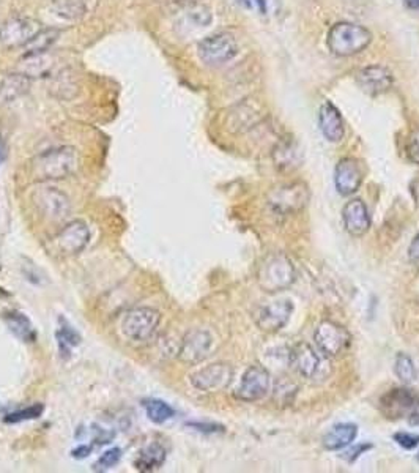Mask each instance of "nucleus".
<instances>
[{
  "label": "nucleus",
  "mask_w": 419,
  "mask_h": 473,
  "mask_svg": "<svg viewBox=\"0 0 419 473\" xmlns=\"http://www.w3.org/2000/svg\"><path fill=\"white\" fill-rule=\"evenodd\" d=\"M350 333L333 320H323L314 333L315 346L323 357L333 358L341 355L350 346Z\"/></svg>",
  "instance_id": "0eeeda50"
},
{
  "label": "nucleus",
  "mask_w": 419,
  "mask_h": 473,
  "mask_svg": "<svg viewBox=\"0 0 419 473\" xmlns=\"http://www.w3.org/2000/svg\"><path fill=\"white\" fill-rule=\"evenodd\" d=\"M256 2H257V5H259V9H260V11H262V13L265 14V11H266V6H265V0H256Z\"/></svg>",
  "instance_id": "37998d69"
},
{
  "label": "nucleus",
  "mask_w": 419,
  "mask_h": 473,
  "mask_svg": "<svg viewBox=\"0 0 419 473\" xmlns=\"http://www.w3.org/2000/svg\"><path fill=\"white\" fill-rule=\"evenodd\" d=\"M394 371H396V376L399 377L403 384L415 382L418 377L413 360H411V358L406 354H397L396 363H394Z\"/></svg>",
  "instance_id": "c756f323"
},
{
  "label": "nucleus",
  "mask_w": 419,
  "mask_h": 473,
  "mask_svg": "<svg viewBox=\"0 0 419 473\" xmlns=\"http://www.w3.org/2000/svg\"><path fill=\"white\" fill-rule=\"evenodd\" d=\"M54 9L65 19H79L85 14L84 0H55Z\"/></svg>",
  "instance_id": "c85d7f7f"
},
{
  "label": "nucleus",
  "mask_w": 419,
  "mask_h": 473,
  "mask_svg": "<svg viewBox=\"0 0 419 473\" xmlns=\"http://www.w3.org/2000/svg\"><path fill=\"white\" fill-rule=\"evenodd\" d=\"M393 439L396 440L397 445H401L406 450H413L419 445V435L418 434H411V433H396L393 435Z\"/></svg>",
  "instance_id": "72a5a7b5"
},
{
  "label": "nucleus",
  "mask_w": 419,
  "mask_h": 473,
  "mask_svg": "<svg viewBox=\"0 0 419 473\" xmlns=\"http://www.w3.org/2000/svg\"><path fill=\"white\" fill-rule=\"evenodd\" d=\"M293 281V263L281 253L266 256L257 270V283L266 293H276L290 288Z\"/></svg>",
  "instance_id": "7ed1b4c3"
},
{
  "label": "nucleus",
  "mask_w": 419,
  "mask_h": 473,
  "mask_svg": "<svg viewBox=\"0 0 419 473\" xmlns=\"http://www.w3.org/2000/svg\"><path fill=\"white\" fill-rule=\"evenodd\" d=\"M5 156H6V146H5V142L2 141V138H0V164L4 163Z\"/></svg>",
  "instance_id": "a19ab883"
},
{
  "label": "nucleus",
  "mask_w": 419,
  "mask_h": 473,
  "mask_svg": "<svg viewBox=\"0 0 419 473\" xmlns=\"http://www.w3.org/2000/svg\"><path fill=\"white\" fill-rule=\"evenodd\" d=\"M55 339H57V342H59L60 354H63V355H70L71 349L77 347L82 341L77 330L71 325L65 317L59 319V328H57V332H55Z\"/></svg>",
  "instance_id": "bb28decb"
},
{
  "label": "nucleus",
  "mask_w": 419,
  "mask_h": 473,
  "mask_svg": "<svg viewBox=\"0 0 419 473\" xmlns=\"http://www.w3.org/2000/svg\"><path fill=\"white\" fill-rule=\"evenodd\" d=\"M372 448V445H367V443H364V445H359L358 448H355V450H352L350 451V457H349V460H350V462H353V461H355L357 460V457L361 455V453H363V451H366V450H371Z\"/></svg>",
  "instance_id": "58836bf2"
},
{
  "label": "nucleus",
  "mask_w": 419,
  "mask_h": 473,
  "mask_svg": "<svg viewBox=\"0 0 419 473\" xmlns=\"http://www.w3.org/2000/svg\"><path fill=\"white\" fill-rule=\"evenodd\" d=\"M43 412H45V406L43 404H32L26 408H21V411H14L11 413H6L4 421L9 423V425H18V423L23 421H32V420H38Z\"/></svg>",
  "instance_id": "7c9ffc66"
},
{
  "label": "nucleus",
  "mask_w": 419,
  "mask_h": 473,
  "mask_svg": "<svg viewBox=\"0 0 419 473\" xmlns=\"http://www.w3.org/2000/svg\"><path fill=\"white\" fill-rule=\"evenodd\" d=\"M273 161L281 170H292L300 166L301 152L292 141H281L273 150Z\"/></svg>",
  "instance_id": "393cba45"
},
{
  "label": "nucleus",
  "mask_w": 419,
  "mask_h": 473,
  "mask_svg": "<svg viewBox=\"0 0 419 473\" xmlns=\"http://www.w3.org/2000/svg\"><path fill=\"white\" fill-rule=\"evenodd\" d=\"M271 388V377L268 369L260 364H252L244 372L241 382L235 390V398L244 401V403H256L263 399Z\"/></svg>",
  "instance_id": "1a4fd4ad"
},
{
  "label": "nucleus",
  "mask_w": 419,
  "mask_h": 473,
  "mask_svg": "<svg viewBox=\"0 0 419 473\" xmlns=\"http://www.w3.org/2000/svg\"><path fill=\"white\" fill-rule=\"evenodd\" d=\"M187 428L196 429L199 433L205 434H216V433H224V426L216 425V423H204V421H190L186 423Z\"/></svg>",
  "instance_id": "f704fd0d"
},
{
  "label": "nucleus",
  "mask_w": 419,
  "mask_h": 473,
  "mask_svg": "<svg viewBox=\"0 0 419 473\" xmlns=\"http://www.w3.org/2000/svg\"><path fill=\"white\" fill-rule=\"evenodd\" d=\"M142 407L146 408V413H147L148 420L151 423H155V425H163V423L169 421L173 417V415H175L173 407L165 403V401H161V399H155V398L143 399Z\"/></svg>",
  "instance_id": "cd10ccee"
},
{
  "label": "nucleus",
  "mask_w": 419,
  "mask_h": 473,
  "mask_svg": "<svg viewBox=\"0 0 419 473\" xmlns=\"http://www.w3.org/2000/svg\"><path fill=\"white\" fill-rule=\"evenodd\" d=\"M197 53L200 60L207 65L218 67L230 62L238 54V43L232 33L218 32L202 40Z\"/></svg>",
  "instance_id": "39448f33"
},
{
  "label": "nucleus",
  "mask_w": 419,
  "mask_h": 473,
  "mask_svg": "<svg viewBox=\"0 0 419 473\" xmlns=\"http://www.w3.org/2000/svg\"><path fill=\"white\" fill-rule=\"evenodd\" d=\"M410 10H419V0H403Z\"/></svg>",
  "instance_id": "79ce46f5"
},
{
  "label": "nucleus",
  "mask_w": 419,
  "mask_h": 473,
  "mask_svg": "<svg viewBox=\"0 0 419 473\" xmlns=\"http://www.w3.org/2000/svg\"><path fill=\"white\" fill-rule=\"evenodd\" d=\"M213 347V336L210 335L207 330L194 328L190 330L185 336L182 342H180L178 349V358L180 361L187 364H197L204 361L205 358L212 352Z\"/></svg>",
  "instance_id": "f8f14e48"
},
{
  "label": "nucleus",
  "mask_w": 419,
  "mask_h": 473,
  "mask_svg": "<svg viewBox=\"0 0 419 473\" xmlns=\"http://www.w3.org/2000/svg\"><path fill=\"white\" fill-rule=\"evenodd\" d=\"M372 33L355 23H337L330 28L327 45L334 55H355L371 45Z\"/></svg>",
  "instance_id": "f03ea898"
},
{
  "label": "nucleus",
  "mask_w": 419,
  "mask_h": 473,
  "mask_svg": "<svg viewBox=\"0 0 419 473\" xmlns=\"http://www.w3.org/2000/svg\"><path fill=\"white\" fill-rule=\"evenodd\" d=\"M160 322L161 314L155 308H133L121 319L120 330L128 341L142 344L153 338Z\"/></svg>",
  "instance_id": "20e7f679"
},
{
  "label": "nucleus",
  "mask_w": 419,
  "mask_h": 473,
  "mask_svg": "<svg viewBox=\"0 0 419 473\" xmlns=\"http://www.w3.org/2000/svg\"><path fill=\"white\" fill-rule=\"evenodd\" d=\"M357 435H358V428L355 425H350V423L336 425L334 428H331V431L325 434L323 447L330 451L342 450L345 447H349L350 443L357 439Z\"/></svg>",
  "instance_id": "5701e85b"
},
{
  "label": "nucleus",
  "mask_w": 419,
  "mask_h": 473,
  "mask_svg": "<svg viewBox=\"0 0 419 473\" xmlns=\"http://www.w3.org/2000/svg\"><path fill=\"white\" fill-rule=\"evenodd\" d=\"M419 408V394L407 386L393 388L385 393L380 399V411L389 420L408 417L411 412Z\"/></svg>",
  "instance_id": "9d476101"
},
{
  "label": "nucleus",
  "mask_w": 419,
  "mask_h": 473,
  "mask_svg": "<svg viewBox=\"0 0 419 473\" xmlns=\"http://www.w3.org/2000/svg\"><path fill=\"white\" fill-rule=\"evenodd\" d=\"M357 84L369 95H380L393 89L394 76L386 67L369 65L358 71Z\"/></svg>",
  "instance_id": "2eb2a0df"
},
{
  "label": "nucleus",
  "mask_w": 419,
  "mask_h": 473,
  "mask_svg": "<svg viewBox=\"0 0 419 473\" xmlns=\"http://www.w3.org/2000/svg\"><path fill=\"white\" fill-rule=\"evenodd\" d=\"M2 319L5 322L6 328H9L18 339H21L23 342H28V344L37 341V338H38L37 330H35L32 320L28 319L24 312L16 311V310L5 311L2 314Z\"/></svg>",
  "instance_id": "412c9836"
},
{
  "label": "nucleus",
  "mask_w": 419,
  "mask_h": 473,
  "mask_svg": "<svg viewBox=\"0 0 419 473\" xmlns=\"http://www.w3.org/2000/svg\"><path fill=\"white\" fill-rule=\"evenodd\" d=\"M41 28V23L33 18H11L0 27V43L6 49L24 48Z\"/></svg>",
  "instance_id": "6e6552de"
},
{
  "label": "nucleus",
  "mask_w": 419,
  "mask_h": 473,
  "mask_svg": "<svg viewBox=\"0 0 419 473\" xmlns=\"http://www.w3.org/2000/svg\"><path fill=\"white\" fill-rule=\"evenodd\" d=\"M308 200V186L301 182H293L274 188L268 196V205L278 214H292L305 209Z\"/></svg>",
  "instance_id": "423d86ee"
},
{
  "label": "nucleus",
  "mask_w": 419,
  "mask_h": 473,
  "mask_svg": "<svg viewBox=\"0 0 419 473\" xmlns=\"http://www.w3.org/2000/svg\"><path fill=\"white\" fill-rule=\"evenodd\" d=\"M37 205L50 219H62L70 213V199L57 188H45L37 195Z\"/></svg>",
  "instance_id": "aec40b11"
},
{
  "label": "nucleus",
  "mask_w": 419,
  "mask_h": 473,
  "mask_svg": "<svg viewBox=\"0 0 419 473\" xmlns=\"http://www.w3.org/2000/svg\"><path fill=\"white\" fill-rule=\"evenodd\" d=\"M234 379V368L229 363H213L194 372L191 385L196 390L216 393L226 390Z\"/></svg>",
  "instance_id": "9b49d317"
},
{
  "label": "nucleus",
  "mask_w": 419,
  "mask_h": 473,
  "mask_svg": "<svg viewBox=\"0 0 419 473\" xmlns=\"http://www.w3.org/2000/svg\"><path fill=\"white\" fill-rule=\"evenodd\" d=\"M290 366L296 374L305 379H314L322 368V358L306 342H298L290 350Z\"/></svg>",
  "instance_id": "f3484780"
},
{
  "label": "nucleus",
  "mask_w": 419,
  "mask_h": 473,
  "mask_svg": "<svg viewBox=\"0 0 419 473\" xmlns=\"http://www.w3.org/2000/svg\"><path fill=\"white\" fill-rule=\"evenodd\" d=\"M77 168V152L73 147H59L37 155L31 164L33 180H60L73 174Z\"/></svg>",
  "instance_id": "f257e3e1"
},
{
  "label": "nucleus",
  "mask_w": 419,
  "mask_h": 473,
  "mask_svg": "<svg viewBox=\"0 0 419 473\" xmlns=\"http://www.w3.org/2000/svg\"><path fill=\"white\" fill-rule=\"evenodd\" d=\"M53 240L57 253L63 256H75L84 251L87 243H89L90 229L84 221L76 219L73 223L65 226Z\"/></svg>",
  "instance_id": "ddd939ff"
},
{
  "label": "nucleus",
  "mask_w": 419,
  "mask_h": 473,
  "mask_svg": "<svg viewBox=\"0 0 419 473\" xmlns=\"http://www.w3.org/2000/svg\"><path fill=\"white\" fill-rule=\"evenodd\" d=\"M293 314L290 300H278L270 305L259 308L256 312V324L265 333H278L283 330Z\"/></svg>",
  "instance_id": "4468645a"
},
{
  "label": "nucleus",
  "mask_w": 419,
  "mask_h": 473,
  "mask_svg": "<svg viewBox=\"0 0 419 473\" xmlns=\"http://www.w3.org/2000/svg\"><path fill=\"white\" fill-rule=\"evenodd\" d=\"M363 183V170L355 158H344L337 163L334 172V185L341 196H350L359 190Z\"/></svg>",
  "instance_id": "dca6fc26"
},
{
  "label": "nucleus",
  "mask_w": 419,
  "mask_h": 473,
  "mask_svg": "<svg viewBox=\"0 0 419 473\" xmlns=\"http://www.w3.org/2000/svg\"><path fill=\"white\" fill-rule=\"evenodd\" d=\"M319 126L322 134L327 138L330 142H341L344 139L345 134V124L344 119L339 112L337 107L330 103L325 102L320 109H319Z\"/></svg>",
  "instance_id": "6ab92c4d"
},
{
  "label": "nucleus",
  "mask_w": 419,
  "mask_h": 473,
  "mask_svg": "<svg viewBox=\"0 0 419 473\" xmlns=\"http://www.w3.org/2000/svg\"><path fill=\"white\" fill-rule=\"evenodd\" d=\"M187 19H190L194 26L207 27L212 24L213 14H212V11H210V9H207V6L196 5V6H192L190 11H187Z\"/></svg>",
  "instance_id": "473e14b6"
},
{
  "label": "nucleus",
  "mask_w": 419,
  "mask_h": 473,
  "mask_svg": "<svg viewBox=\"0 0 419 473\" xmlns=\"http://www.w3.org/2000/svg\"><path fill=\"white\" fill-rule=\"evenodd\" d=\"M416 460H418V461H419V455H418V456H416Z\"/></svg>",
  "instance_id": "c03bdc74"
},
{
  "label": "nucleus",
  "mask_w": 419,
  "mask_h": 473,
  "mask_svg": "<svg viewBox=\"0 0 419 473\" xmlns=\"http://www.w3.org/2000/svg\"><path fill=\"white\" fill-rule=\"evenodd\" d=\"M408 420H410L411 425H419V408L408 415Z\"/></svg>",
  "instance_id": "ea45409f"
},
{
  "label": "nucleus",
  "mask_w": 419,
  "mask_h": 473,
  "mask_svg": "<svg viewBox=\"0 0 419 473\" xmlns=\"http://www.w3.org/2000/svg\"><path fill=\"white\" fill-rule=\"evenodd\" d=\"M31 89V76L26 73L6 75L0 82V98L4 102H14Z\"/></svg>",
  "instance_id": "b1692460"
},
{
  "label": "nucleus",
  "mask_w": 419,
  "mask_h": 473,
  "mask_svg": "<svg viewBox=\"0 0 419 473\" xmlns=\"http://www.w3.org/2000/svg\"><path fill=\"white\" fill-rule=\"evenodd\" d=\"M165 457H168V453H165V448L161 443L151 442L139 451V455H137L134 461V467L142 473L156 472L164 465Z\"/></svg>",
  "instance_id": "4be33fe9"
},
{
  "label": "nucleus",
  "mask_w": 419,
  "mask_h": 473,
  "mask_svg": "<svg viewBox=\"0 0 419 473\" xmlns=\"http://www.w3.org/2000/svg\"><path fill=\"white\" fill-rule=\"evenodd\" d=\"M407 155L410 158V161L419 164V131L410 138L408 147H407Z\"/></svg>",
  "instance_id": "c9c22d12"
},
{
  "label": "nucleus",
  "mask_w": 419,
  "mask_h": 473,
  "mask_svg": "<svg viewBox=\"0 0 419 473\" xmlns=\"http://www.w3.org/2000/svg\"><path fill=\"white\" fill-rule=\"evenodd\" d=\"M408 259L410 262L419 268V232L415 235V239L411 240L410 248H408Z\"/></svg>",
  "instance_id": "e433bc0d"
},
{
  "label": "nucleus",
  "mask_w": 419,
  "mask_h": 473,
  "mask_svg": "<svg viewBox=\"0 0 419 473\" xmlns=\"http://www.w3.org/2000/svg\"><path fill=\"white\" fill-rule=\"evenodd\" d=\"M344 227L352 236H363L371 227V217L366 204L361 199H352L342 210Z\"/></svg>",
  "instance_id": "a211bd4d"
},
{
  "label": "nucleus",
  "mask_w": 419,
  "mask_h": 473,
  "mask_svg": "<svg viewBox=\"0 0 419 473\" xmlns=\"http://www.w3.org/2000/svg\"><path fill=\"white\" fill-rule=\"evenodd\" d=\"M121 460V450L119 447H114L106 450L103 455H101L97 462L93 464V472H107L114 469Z\"/></svg>",
  "instance_id": "2f4dec72"
},
{
  "label": "nucleus",
  "mask_w": 419,
  "mask_h": 473,
  "mask_svg": "<svg viewBox=\"0 0 419 473\" xmlns=\"http://www.w3.org/2000/svg\"><path fill=\"white\" fill-rule=\"evenodd\" d=\"M59 37H60L59 28H53V27L41 28V31L23 48L24 59H27V57L45 54L46 51H49V48L59 40Z\"/></svg>",
  "instance_id": "a878e982"
},
{
  "label": "nucleus",
  "mask_w": 419,
  "mask_h": 473,
  "mask_svg": "<svg viewBox=\"0 0 419 473\" xmlns=\"http://www.w3.org/2000/svg\"><path fill=\"white\" fill-rule=\"evenodd\" d=\"M93 448H95V445H93V443H90V445H79L77 448H75L73 451H71V456H73L75 460H85L87 456L92 455Z\"/></svg>",
  "instance_id": "4c0bfd02"
}]
</instances>
